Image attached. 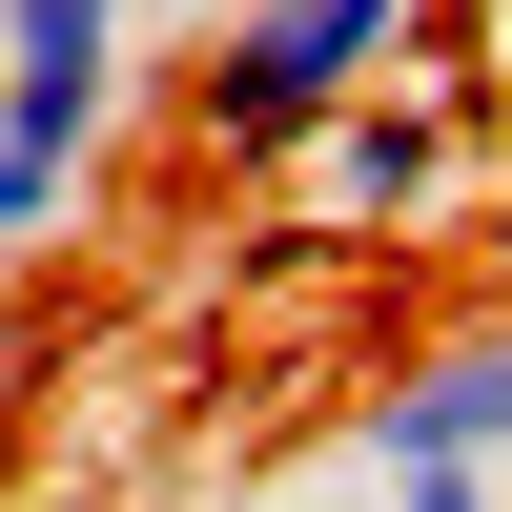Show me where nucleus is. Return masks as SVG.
Wrapping results in <instances>:
<instances>
[{
    "instance_id": "nucleus-6",
    "label": "nucleus",
    "mask_w": 512,
    "mask_h": 512,
    "mask_svg": "<svg viewBox=\"0 0 512 512\" xmlns=\"http://www.w3.org/2000/svg\"><path fill=\"white\" fill-rule=\"evenodd\" d=\"M390 512H492V492H472V472H451V492H390Z\"/></svg>"
},
{
    "instance_id": "nucleus-5",
    "label": "nucleus",
    "mask_w": 512,
    "mask_h": 512,
    "mask_svg": "<svg viewBox=\"0 0 512 512\" xmlns=\"http://www.w3.org/2000/svg\"><path fill=\"white\" fill-rule=\"evenodd\" d=\"M82 226V164H41V144H0V267H21V246H62Z\"/></svg>"
},
{
    "instance_id": "nucleus-3",
    "label": "nucleus",
    "mask_w": 512,
    "mask_h": 512,
    "mask_svg": "<svg viewBox=\"0 0 512 512\" xmlns=\"http://www.w3.org/2000/svg\"><path fill=\"white\" fill-rule=\"evenodd\" d=\"M369 472L390 492H451V472H512V328H451V349H410L390 390H369Z\"/></svg>"
},
{
    "instance_id": "nucleus-4",
    "label": "nucleus",
    "mask_w": 512,
    "mask_h": 512,
    "mask_svg": "<svg viewBox=\"0 0 512 512\" xmlns=\"http://www.w3.org/2000/svg\"><path fill=\"white\" fill-rule=\"evenodd\" d=\"M123 123V0H0V144L103 164Z\"/></svg>"
},
{
    "instance_id": "nucleus-1",
    "label": "nucleus",
    "mask_w": 512,
    "mask_h": 512,
    "mask_svg": "<svg viewBox=\"0 0 512 512\" xmlns=\"http://www.w3.org/2000/svg\"><path fill=\"white\" fill-rule=\"evenodd\" d=\"M431 62V0H246L226 41H205V144L226 164H287L308 123H349L369 82Z\"/></svg>"
},
{
    "instance_id": "nucleus-2",
    "label": "nucleus",
    "mask_w": 512,
    "mask_h": 512,
    "mask_svg": "<svg viewBox=\"0 0 512 512\" xmlns=\"http://www.w3.org/2000/svg\"><path fill=\"white\" fill-rule=\"evenodd\" d=\"M287 185H308L349 246H431V226H451V185H472V123H451L431 82H369L349 123H308V144H287Z\"/></svg>"
}]
</instances>
